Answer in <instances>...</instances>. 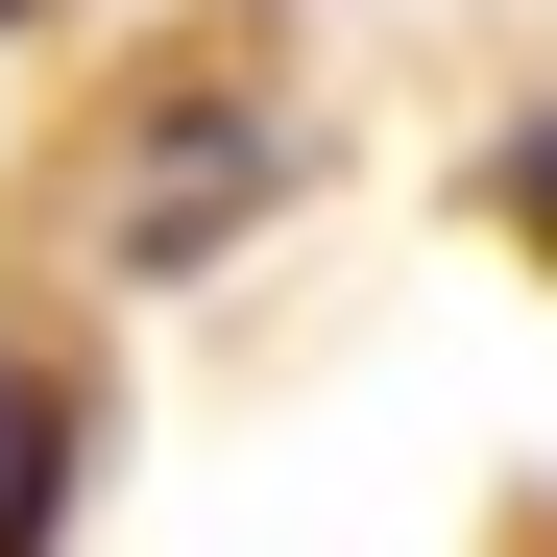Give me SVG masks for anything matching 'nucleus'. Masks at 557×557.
Returning a JSON list of instances; mask_svg holds the SVG:
<instances>
[{"label": "nucleus", "mask_w": 557, "mask_h": 557, "mask_svg": "<svg viewBox=\"0 0 557 557\" xmlns=\"http://www.w3.org/2000/svg\"><path fill=\"white\" fill-rule=\"evenodd\" d=\"M267 98H146L122 122V170H98V267H195V243H243L267 219Z\"/></svg>", "instance_id": "1"}, {"label": "nucleus", "mask_w": 557, "mask_h": 557, "mask_svg": "<svg viewBox=\"0 0 557 557\" xmlns=\"http://www.w3.org/2000/svg\"><path fill=\"white\" fill-rule=\"evenodd\" d=\"M49 533H73V388L0 339V557H49Z\"/></svg>", "instance_id": "2"}, {"label": "nucleus", "mask_w": 557, "mask_h": 557, "mask_svg": "<svg viewBox=\"0 0 557 557\" xmlns=\"http://www.w3.org/2000/svg\"><path fill=\"white\" fill-rule=\"evenodd\" d=\"M485 195H509V243H533V267H557V98H533V122H509V170H485Z\"/></svg>", "instance_id": "3"}, {"label": "nucleus", "mask_w": 557, "mask_h": 557, "mask_svg": "<svg viewBox=\"0 0 557 557\" xmlns=\"http://www.w3.org/2000/svg\"><path fill=\"white\" fill-rule=\"evenodd\" d=\"M0 25H25V0H0Z\"/></svg>", "instance_id": "4"}]
</instances>
